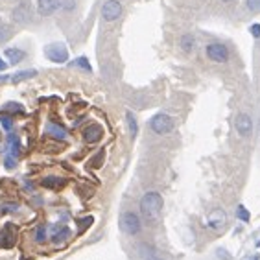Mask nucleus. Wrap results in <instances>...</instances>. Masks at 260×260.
Wrapping results in <instances>:
<instances>
[{
  "instance_id": "nucleus-1",
  "label": "nucleus",
  "mask_w": 260,
  "mask_h": 260,
  "mask_svg": "<svg viewBox=\"0 0 260 260\" xmlns=\"http://www.w3.org/2000/svg\"><path fill=\"white\" fill-rule=\"evenodd\" d=\"M163 211V196L159 192H148L140 200V212L148 220H157Z\"/></svg>"
},
{
  "instance_id": "nucleus-2",
  "label": "nucleus",
  "mask_w": 260,
  "mask_h": 260,
  "mask_svg": "<svg viewBox=\"0 0 260 260\" xmlns=\"http://www.w3.org/2000/svg\"><path fill=\"white\" fill-rule=\"evenodd\" d=\"M150 127L153 133L166 135L174 129V120H172V116L164 115V113H159V115H155L150 120Z\"/></svg>"
},
{
  "instance_id": "nucleus-3",
  "label": "nucleus",
  "mask_w": 260,
  "mask_h": 260,
  "mask_svg": "<svg viewBox=\"0 0 260 260\" xmlns=\"http://www.w3.org/2000/svg\"><path fill=\"white\" fill-rule=\"evenodd\" d=\"M140 218L135 214V212H124L120 218V229L126 233V235H137L140 233Z\"/></svg>"
},
{
  "instance_id": "nucleus-4",
  "label": "nucleus",
  "mask_w": 260,
  "mask_h": 260,
  "mask_svg": "<svg viewBox=\"0 0 260 260\" xmlns=\"http://www.w3.org/2000/svg\"><path fill=\"white\" fill-rule=\"evenodd\" d=\"M207 57L216 63H227L229 61V50L222 42H212L207 46Z\"/></svg>"
},
{
  "instance_id": "nucleus-5",
  "label": "nucleus",
  "mask_w": 260,
  "mask_h": 260,
  "mask_svg": "<svg viewBox=\"0 0 260 260\" xmlns=\"http://www.w3.org/2000/svg\"><path fill=\"white\" fill-rule=\"evenodd\" d=\"M44 54H46V57H48L52 63H65V61L68 59L67 48H65L63 44H57V42L48 44V46L44 48Z\"/></svg>"
},
{
  "instance_id": "nucleus-6",
  "label": "nucleus",
  "mask_w": 260,
  "mask_h": 260,
  "mask_svg": "<svg viewBox=\"0 0 260 260\" xmlns=\"http://www.w3.org/2000/svg\"><path fill=\"white\" fill-rule=\"evenodd\" d=\"M120 15H122V4L118 0H107L102 6V17L105 20H109V22L116 20Z\"/></svg>"
},
{
  "instance_id": "nucleus-7",
  "label": "nucleus",
  "mask_w": 260,
  "mask_h": 260,
  "mask_svg": "<svg viewBox=\"0 0 260 260\" xmlns=\"http://www.w3.org/2000/svg\"><path fill=\"white\" fill-rule=\"evenodd\" d=\"M225 224H227V212L222 211V209H214L207 216V225L214 231H220L222 227H225Z\"/></svg>"
},
{
  "instance_id": "nucleus-8",
  "label": "nucleus",
  "mask_w": 260,
  "mask_h": 260,
  "mask_svg": "<svg viewBox=\"0 0 260 260\" xmlns=\"http://www.w3.org/2000/svg\"><path fill=\"white\" fill-rule=\"evenodd\" d=\"M235 126H236V131L240 133V137H249V135H251V129H253V120H251L249 115L240 113V115L236 116Z\"/></svg>"
},
{
  "instance_id": "nucleus-9",
  "label": "nucleus",
  "mask_w": 260,
  "mask_h": 260,
  "mask_svg": "<svg viewBox=\"0 0 260 260\" xmlns=\"http://www.w3.org/2000/svg\"><path fill=\"white\" fill-rule=\"evenodd\" d=\"M61 6V0H37V11L42 17H48Z\"/></svg>"
},
{
  "instance_id": "nucleus-10",
  "label": "nucleus",
  "mask_w": 260,
  "mask_h": 260,
  "mask_svg": "<svg viewBox=\"0 0 260 260\" xmlns=\"http://www.w3.org/2000/svg\"><path fill=\"white\" fill-rule=\"evenodd\" d=\"M102 135H103V129L98 124H91V126H87L85 127V131H83V139L87 140V142H98V140L102 139Z\"/></svg>"
},
{
  "instance_id": "nucleus-11",
  "label": "nucleus",
  "mask_w": 260,
  "mask_h": 260,
  "mask_svg": "<svg viewBox=\"0 0 260 260\" xmlns=\"http://www.w3.org/2000/svg\"><path fill=\"white\" fill-rule=\"evenodd\" d=\"M13 20L15 22H26V20H30V9L24 6V4H20L13 9Z\"/></svg>"
},
{
  "instance_id": "nucleus-12",
  "label": "nucleus",
  "mask_w": 260,
  "mask_h": 260,
  "mask_svg": "<svg viewBox=\"0 0 260 260\" xmlns=\"http://www.w3.org/2000/svg\"><path fill=\"white\" fill-rule=\"evenodd\" d=\"M4 54H6L7 61H9L11 65H18L20 61L24 59V52H22L20 48H7Z\"/></svg>"
},
{
  "instance_id": "nucleus-13",
  "label": "nucleus",
  "mask_w": 260,
  "mask_h": 260,
  "mask_svg": "<svg viewBox=\"0 0 260 260\" xmlns=\"http://www.w3.org/2000/svg\"><path fill=\"white\" fill-rule=\"evenodd\" d=\"M181 50L183 52H187V54H190V52H194V48H196V39H194V35H190V33H187V35L181 37Z\"/></svg>"
},
{
  "instance_id": "nucleus-14",
  "label": "nucleus",
  "mask_w": 260,
  "mask_h": 260,
  "mask_svg": "<svg viewBox=\"0 0 260 260\" xmlns=\"http://www.w3.org/2000/svg\"><path fill=\"white\" fill-rule=\"evenodd\" d=\"M126 120H127V126H129V133H131V137H137V133H139V124H137V118L133 116L131 111H127L126 113Z\"/></svg>"
},
{
  "instance_id": "nucleus-15",
  "label": "nucleus",
  "mask_w": 260,
  "mask_h": 260,
  "mask_svg": "<svg viewBox=\"0 0 260 260\" xmlns=\"http://www.w3.org/2000/svg\"><path fill=\"white\" fill-rule=\"evenodd\" d=\"M33 76H37L35 70H22V72L15 74L11 79L15 81V83H18V81H22V79H28V78H33Z\"/></svg>"
},
{
  "instance_id": "nucleus-16",
  "label": "nucleus",
  "mask_w": 260,
  "mask_h": 260,
  "mask_svg": "<svg viewBox=\"0 0 260 260\" xmlns=\"http://www.w3.org/2000/svg\"><path fill=\"white\" fill-rule=\"evenodd\" d=\"M48 133H52L55 137V139H65L67 137V133H65V129L59 126H54V124H50L48 126Z\"/></svg>"
},
{
  "instance_id": "nucleus-17",
  "label": "nucleus",
  "mask_w": 260,
  "mask_h": 260,
  "mask_svg": "<svg viewBox=\"0 0 260 260\" xmlns=\"http://www.w3.org/2000/svg\"><path fill=\"white\" fill-rule=\"evenodd\" d=\"M59 185H63V181L57 179V177H46V179H42V187H46V188H57Z\"/></svg>"
},
{
  "instance_id": "nucleus-18",
  "label": "nucleus",
  "mask_w": 260,
  "mask_h": 260,
  "mask_svg": "<svg viewBox=\"0 0 260 260\" xmlns=\"http://www.w3.org/2000/svg\"><path fill=\"white\" fill-rule=\"evenodd\" d=\"M236 214H238V218L242 220V222H249V218H251V214H249V211L246 209L244 205H238L236 207Z\"/></svg>"
},
{
  "instance_id": "nucleus-19",
  "label": "nucleus",
  "mask_w": 260,
  "mask_h": 260,
  "mask_svg": "<svg viewBox=\"0 0 260 260\" xmlns=\"http://www.w3.org/2000/svg\"><path fill=\"white\" fill-rule=\"evenodd\" d=\"M11 35V30H9V26L6 24H0V42H6Z\"/></svg>"
},
{
  "instance_id": "nucleus-20",
  "label": "nucleus",
  "mask_w": 260,
  "mask_h": 260,
  "mask_svg": "<svg viewBox=\"0 0 260 260\" xmlns=\"http://www.w3.org/2000/svg\"><path fill=\"white\" fill-rule=\"evenodd\" d=\"M68 235H70V229H67V227H65V229H61V233H59V235H57V233H55V236H54V242H55V244H59V242H63V240H67V238H68Z\"/></svg>"
},
{
  "instance_id": "nucleus-21",
  "label": "nucleus",
  "mask_w": 260,
  "mask_h": 260,
  "mask_svg": "<svg viewBox=\"0 0 260 260\" xmlns=\"http://www.w3.org/2000/svg\"><path fill=\"white\" fill-rule=\"evenodd\" d=\"M72 65H76V67H81L83 70H89V72H91V65H89L87 57H78V59L74 61Z\"/></svg>"
},
{
  "instance_id": "nucleus-22",
  "label": "nucleus",
  "mask_w": 260,
  "mask_h": 260,
  "mask_svg": "<svg viewBox=\"0 0 260 260\" xmlns=\"http://www.w3.org/2000/svg\"><path fill=\"white\" fill-rule=\"evenodd\" d=\"M0 124H2V127H4L6 131H9V129L13 127V120L9 118V116H6V115L0 116Z\"/></svg>"
},
{
  "instance_id": "nucleus-23",
  "label": "nucleus",
  "mask_w": 260,
  "mask_h": 260,
  "mask_svg": "<svg viewBox=\"0 0 260 260\" xmlns=\"http://www.w3.org/2000/svg\"><path fill=\"white\" fill-rule=\"evenodd\" d=\"M248 9L249 11H259L260 9V0H248Z\"/></svg>"
},
{
  "instance_id": "nucleus-24",
  "label": "nucleus",
  "mask_w": 260,
  "mask_h": 260,
  "mask_svg": "<svg viewBox=\"0 0 260 260\" xmlns=\"http://www.w3.org/2000/svg\"><path fill=\"white\" fill-rule=\"evenodd\" d=\"M35 238H37V242H44V240H46V229H44V227H39Z\"/></svg>"
},
{
  "instance_id": "nucleus-25",
  "label": "nucleus",
  "mask_w": 260,
  "mask_h": 260,
  "mask_svg": "<svg viewBox=\"0 0 260 260\" xmlns=\"http://www.w3.org/2000/svg\"><path fill=\"white\" fill-rule=\"evenodd\" d=\"M249 33H251L255 39H260V24H251L249 26Z\"/></svg>"
},
{
  "instance_id": "nucleus-26",
  "label": "nucleus",
  "mask_w": 260,
  "mask_h": 260,
  "mask_svg": "<svg viewBox=\"0 0 260 260\" xmlns=\"http://www.w3.org/2000/svg\"><path fill=\"white\" fill-rule=\"evenodd\" d=\"M6 109H15L18 111V113H22V105H18V103H7Z\"/></svg>"
},
{
  "instance_id": "nucleus-27",
  "label": "nucleus",
  "mask_w": 260,
  "mask_h": 260,
  "mask_svg": "<svg viewBox=\"0 0 260 260\" xmlns=\"http://www.w3.org/2000/svg\"><path fill=\"white\" fill-rule=\"evenodd\" d=\"M91 224H92V218H87V220H83V222H79V225H81V229H83V227H89Z\"/></svg>"
},
{
  "instance_id": "nucleus-28",
  "label": "nucleus",
  "mask_w": 260,
  "mask_h": 260,
  "mask_svg": "<svg viewBox=\"0 0 260 260\" xmlns=\"http://www.w3.org/2000/svg\"><path fill=\"white\" fill-rule=\"evenodd\" d=\"M6 67H7V65H6V61H4V59H2V57H0V72H2V70H6Z\"/></svg>"
},
{
  "instance_id": "nucleus-29",
  "label": "nucleus",
  "mask_w": 260,
  "mask_h": 260,
  "mask_svg": "<svg viewBox=\"0 0 260 260\" xmlns=\"http://www.w3.org/2000/svg\"><path fill=\"white\" fill-rule=\"evenodd\" d=\"M6 166H7V168L15 166V161H11V159H6Z\"/></svg>"
},
{
  "instance_id": "nucleus-30",
  "label": "nucleus",
  "mask_w": 260,
  "mask_h": 260,
  "mask_svg": "<svg viewBox=\"0 0 260 260\" xmlns=\"http://www.w3.org/2000/svg\"><path fill=\"white\" fill-rule=\"evenodd\" d=\"M224 2H231V0H224Z\"/></svg>"
}]
</instances>
